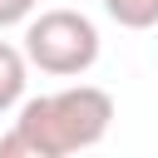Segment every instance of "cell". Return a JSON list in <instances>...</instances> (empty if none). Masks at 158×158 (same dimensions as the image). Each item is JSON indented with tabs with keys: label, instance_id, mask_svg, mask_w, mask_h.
I'll return each instance as SVG.
<instances>
[{
	"label": "cell",
	"instance_id": "cell-5",
	"mask_svg": "<svg viewBox=\"0 0 158 158\" xmlns=\"http://www.w3.org/2000/svg\"><path fill=\"white\" fill-rule=\"evenodd\" d=\"M35 5H40V0H0V30L25 25V20L35 15Z\"/></svg>",
	"mask_w": 158,
	"mask_h": 158
},
{
	"label": "cell",
	"instance_id": "cell-1",
	"mask_svg": "<svg viewBox=\"0 0 158 158\" xmlns=\"http://www.w3.org/2000/svg\"><path fill=\"white\" fill-rule=\"evenodd\" d=\"M109 123L114 99L99 84H69L59 94L20 99V118L0 138V158H69L104 143Z\"/></svg>",
	"mask_w": 158,
	"mask_h": 158
},
{
	"label": "cell",
	"instance_id": "cell-3",
	"mask_svg": "<svg viewBox=\"0 0 158 158\" xmlns=\"http://www.w3.org/2000/svg\"><path fill=\"white\" fill-rule=\"evenodd\" d=\"M25 79H30V59H25V49H15V44L0 40V114L20 109V99H25Z\"/></svg>",
	"mask_w": 158,
	"mask_h": 158
},
{
	"label": "cell",
	"instance_id": "cell-4",
	"mask_svg": "<svg viewBox=\"0 0 158 158\" xmlns=\"http://www.w3.org/2000/svg\"><path fill=\"white\" fill-rule=\"evenodd\" d=\"M104 10L123 30H153L158 25V0H104Z\"/></svg>",
	"mask_w": 158,
	"mask_h": 158
},
{
	"label": "cell",
	"instance_id": "cell-2",
	"mask_svg": "<svg viewBox=\"0 0 158 158\" xmlns=\"http://www.w3.org/2000/svg\"><path fill=\"white\" fill-rule=\"evenodd\" d=\"M25 59L54 79L89 74L99 59V30L79 10H40L35 20H25Z\"/></svg>",
	"mask_w": 158,
	"mask_h": 158
}]
</instances>
